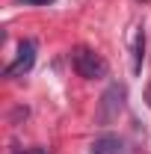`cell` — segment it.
Here are the masks:
<instances>
[{
	"instance_id": "cell-3",
	"label": "cell",
	"mask_w": 151,
	"mask_h": 154,
	"mask_svg": "<svg viewBox=\"0 0 151 154\" xmlns=\"http://www.w3.org/2000/svg\"><path fill=\"white\" fill-rule=\"evenodd\" d=\"M33 62H36V42H33V38H27V42H21L15 62H12V65H6V77H24L30 68H33Z\"/></svg>"
},
{
	"instance_id": "cell-4",
	"label": "cell",
	"mask_w": 151,
	"mask_h": 154,
	"mask_svg": "<svg viewBox=\"0 0 151 154\" xmlns=\"http://www.w3.org/2000/svg\"><path fill=\"white\" fill-rule=\"evenodd\" d=\"M89 154H122V139L113 136V134L98 136L92 142V148H89Z\"/></svg>"
},
{
	"instance_id": "cell-1",
	"label": "cell",
	"mask_w": 151,
	"mask_h": 154,
	"mask_svg": "<svg viewBox=\"0 0 151 154\" xmlns=\"http://www.w3.org/2000/svg\"><path fill=\"white\" fill-rule=\"evenodd\" d=\"M71 65H74L77 74L86 77V80H101V77H107V71H110V65L98 57L95 51H89V48H74L71 51Z\"/></svg>"
},
{
	"instance_id": "cell-8",
	"label": "cell",
	"mask_w": 151,
	"mask_h": 154,
	"mask_svg": "<svg viewBox=\"0 0 151 154\" xmlns=\"http://www.w3.org/2000/svg\"><path fill=\"white\" fill-rule=\"evenodd\" d=\"M145 98H148V107H151V86H148V92H145Z\"/></svg>"
},
{
	"instance_id": "cell-2",
	"label": "cell",
	"mask_w": 151,
	"mask_h": 154,
	"mask_svg": "<svg viewBox=\"0 0 151 154\" xmlns=\"http://www.w3.org/2000/svg\"><path fill=\"white\" fill-rule=\"evenodd\" d=\"M125 98H128V89L122 86V83H113V86H107V92L101 95V104H98V125H110L119 119V113L125 110Z\"/></svg>"
},
{
	"instance_id": "cell-6",
	"label": "cell",
	"mask_w": 151,
	"mask_h": 154,
	"mask_svg": "<svg viewBox=\"0 0 151 154\" xmlns=\"http://www.w3.org/2000/svg\"><path fill=\"white\" fill-rule=\"evenodd\" d=\"M21 3H27V6H51L57 0H21Z\"/></svg>"
},
{
	"instance_id": "cell-7",
	"label": "cell",
	"mask_w": 151,
	"mask_h": 154,
	"mask_svg": "<svg viewBox=\"0 0 151 154\" xmlns=\"http://www.w3.org/2000/svg\"><path fill=\"white\" fill-rule=\"evenodd\" d=\"M12 154H45L42 148H33V151H12Z\"/></svg>"
},
{
	"instance_id": "cell-5",
	"label": "cell",
	"mask_w": 151,
	"mask_h": 154,
	"mask_svg": "<svg viewBox=\"0 0 151 154\" xmlns=\"http://www.w3.org/2000/svg\"><path fill=\"white\" fill-rule=\"evenodd\" d=\"M142 54H145V36L136 33V45H133V71L142 68Z\"/></svg>"
}]
</instances>
